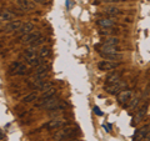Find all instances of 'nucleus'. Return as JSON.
Listing matches in <instances>:
<instances>
[{"instance_id": "nucleus-15", "label": "nucleus", "mask_w": 150, "mask_h": 141, "mask_svg": "<svg viewBox=\"0 0 150 141\" xmlns=\"http://www.w3.org/2000/svg\"><path fill=\"white\" fill-rule=\"evenodd\" d=\"M14 18H15V15L9 10H3L1 14H0V20H1V23H9V21L14 20Z\"/></svg>"}, {"instance_id": "nucleus-27", "label": "nucleus", "mask_w": 150, "mask_h": 141, "mask_svg": "<svg viewBox=\"0 0 150 141\" xmlns=\"http://www.w3.org/2000/svg\"><path fill=\"white\" fill-rule=\"evenodd\" d=\"M35 4H40V5H45V4L49 3V0H33Z\"/></svg>"}, {"instance_id": "nucleus-1", "label": "nucleus", "mask_w": 150, "mask_h": 141, "mask_svg": "<svg viewBox=\"0 0 150 141\" xmlns=\"http://www.w3.org/2000/svg\"><path fill=\"white\" fill-rule=\"evenodd\" d=\"M76 129L75 128H65L64 130H62L60 133H58L55 136H54V139L55 141H59V140H65V139H70V137H73V136L76 135Z\"/></svg>"}, {"instance_id": "nucleus-9", "label": "nucleus", "mask_w": 150, "mask_h": 141, "mask_svg": "<svg viewBox=\"0 0 150 141\" xmlns=\"http://www.w3.org/2000/svg\"><path fill=\"white\" fill-rule=\"evenodd\" d=\"M40 36H41V34L39 31H33V32H30V34L23 36V44H30L31 45L35 40L39 39Z\"/></svg>"}, {"instance_id": "nucleus-32", "label": "nucleus", "mask_w": 150, "mask_h": 141, "mask_svg": "<svg viewBox=\"0 0 150 141\" xmlns=\"http://www.w3.org/2000/svg\"><path fill=\"white\" fill-rule=\"evenodd\" d=\"M59 141H67V140H59Z\"/></svg>"}, {"instance_id": "nucleus-12", "label": "nucleus", "mask_w": 150, "mask_h": 141, "mask_svg": "<svg viewBox=\"0 0 150 141\" xmlns=\"http://www.w3.org/2000/svg\"><path fill=\"white\" fill-rule=\"evenodd\" d=\"M96 24H98V26L103 27V29H110V27L114 26L115 23L111 18H105V19H99V20H96Z\"/></svg>"}, {"instance_id": "nucleus-18", "label": "nucleus", "mask_w": 150, "mask_h": 141, "mask_svg": "<svg viewBox=\"0 0 150 141\" xmlns=\"http://www.w3.org/2000/svg\"><path fill=\"white\" fill-rule=\"evenodd\" d=\"M51 55V50L49 46H41V49L39 50V56L41 59H46L49 58V56Z\"/></svg>"}, {"instance_id": "nucleus-17", "label": "nucleus", "mask_w": 150, "mask_h": 141, "mask_svg": "<svg viewBox=\"0 0 150 141\" xmlns=\"http://www.w3.org/2000/svg\"><path fill=\"white\" fill-rule=\"evenodd\" d=\"M119 43H120V40L118 37H105V39L101 41L103 45H112V46H118Z\"/></svg>"}, {"instance_id": "nucleus-31", "label": "nucleus", "mask_w": 150, "mask_h": 141, "mask_svg": "<svg viewBox=\"0 0 150 141\" xmlns=\"http://www.w3.org/2000/svg\"><path fill=\"white\" fill-rule=\"evenodd\" d=\"M67 141H83V140H79V139H74V140H67Z\"/></svg>"}, {"instance_id": "nucleus-4", "label": "nucleus", "mask_w": 150, "mask_h": 141, "mask_svg": "<svg viewBox=\"0 0 150 141\" xmlns=\"http://www.w3.org/2000/svg\"><path fill=\"white\" fill-rule=\"evenodd\" d=\"M124 86H126V84L124 82H118V84H111V85H105L104 86V90L108 92V94H110V95H115V94H119L120 90L123 89Z\"/></svg>"}, {"instance_id": "nucleus-22", "label": "nucleus", "mask_w": 150, "mask_h": 141, "mask_svg": "<svg viewBox=\"0 0 150 141\" xmlns=\"http://www.w3.org/2000/svg\"><path fill=\"white\" fill-rule=\"evenodd\" d=\"M105 13L110 16H116V15H120L121 14L120 9H118V8H108V9H105Z\"/></svg>"}, {"instance_id": "nucleus-13", "label": "nucleus", "mask_w": 150, "mask_h": 141, "mask_svg": "<svg viewBox=\"0 0 150 141\" xmlns=\"http://www.w3.org/2000/svg\"><path fill=\"white\" fill-rule=\"evenodd\" d=\"M120 78L121 75L119 73H111L106 76V84L105 85H111V84H118L120 82Z\"/></svg>"}, {"instance_id": "nucleus-26", "label": "nucleus", "mask_w": 150, "mask_h": 141, "mask_svg": "<svg viewBox=\"0 0 150 141\" xmlns=\"http://www.w3.org/2000/svg\"><path fill=\"white\" fill-rule=\"evenodd\" d=\"M44 40H45L44 37H43V36H40L39 39H38V40H35L34 43L31 44V46H33V48H36V46H39V45H41V44H43V43H44Z\"/></svg>"}, {"instance_id": "nucleus-30", "label": "nucleus", "mask_w": 150, "mask_h": 141, "mask_svg": "<svg viewBox=\"0 0 150 141\" xmlns=\"http://www.w3.org/2000/svg\"><path fill=\"white\" fill-rule=\"evenodd\" d=\"M146 141H150V130H149V133H148V135H146V139H145Z\"/></svg>"}, {"instance_id": "nucleus-7", "label": "nucleus", "mask_w": 150, "mask_h": 141, "mask_svg": "<svg viewBox=\"0 0 150 141\" xmlns=\"http://www.w3.org/2000/svg\"><path fill=\"white\" fill-rule=\"evenodd\" d=\"M16 5L24 11H31L35 9V3L33 0H16Z\"/></svg>"}, {"instance_id": "nucleus-29", "label": "nucleus", "mask_w": 150, "mask_h": 141, "mask_svg": "<svg viewBox=\"0 0 150 141\" xmlns=\"http://www.w3.org/2000/svg\"><path fill=\"white\" fill-rule=\"evenodd\" d=\"M94 111H95L98 115H101V112L99 111V107H96V106H95V107H94Z\"/></svg>"}, {"instance_id": "nucleus-10", "label": "nucleus", "mask_w": 150, "mask_h": 141, "mask_svg": "<svg viewBox=\"0 0 150 141\" xmlns=\"http://www.w3.org/2000/svg\"><path fill=\"white\" fill-rule=\"evenodd\" d=\"M34 29H35V26H34L33 23H25V24H23V26L18 30V34L25 36V35H28V34H30V32L34 31Z\"/></svg>"}, {"instance_id": "nucleus-6", "label": "nucleus", "mask_w": 150, "mask_h": 141, "mask_svg": "<svg viewBox=\"0 0 150 141\" xmlns=\"http://www.w3.org/2000/svg\"><path fill=\"white\" fill-rule=\"evenodd\" d=\"M21 26H23V21L21 20H16V19H15V20L9 21L3 30L5 32H13V31H18Z\"/></svg>"}, {"instance_id": "nucleus-16", "label": "nucleus", "mask_w": 150, "mask_h": 141, "mask_svg": "<svg viewBox=\"0 0 150 141\" xmlns=\"http://www.w3.org/2000/svg\"><path fill=\"white\" fill-rule=\"evenodd\" d=\"M103 59L105 60H121L123 59V55L120 53H112V54H101L100 55Z\"/></svg>"}, {"instance_id": "nucleus-23", "label": "nucleus", "mask_w": 150, "mask_h": 141, "mask_svg": "<svg viewBox=\"0 0 150 141\" xmlns=\"http://www.w3.org/2000/svg\"><path fill=\"white\" fill-rule=\"evenodd\" d=\"M20 64H21V63H19V61L11 63V64H10V66H9V74H10V75H15L18 68L20 66Z\"/></svg>"}, {"instance_id": "nucleus-28", "label": "nucleus", "mask_w": 150, "mask_h": 141, "mask_svg": "<svg viewBox=\"0 0 150 141\" xmlns=\"http://www.w3.org/2000/svg\"><path fill=\"white\" fill-rule=\"evenodd\" d=\"M100 3H116V1H123V0H99Z\"/></svg>"}, {"instance_id": "nucleus-21", "label": "nucleus", "mask_w": 150, "mask_h": 141, "mask_svg": "<svg viewBox=\"0 0 150 141\" xmlns=\"http://www.w3.org/2000/svg\"><path fill=\"white\" fill-rule=\"evenodd\" d=\"M38 99H39V96H38V94H36V92H31V94H29V95H26L24 99H23V102H25V104H29V102L34 101V100H38Z\"/></svg>"}, {"instance_id": "nucleus-20", "label": "nucleus", "mask_w": 150, "mask_h": 141, "mask_svg": "<svg viewBox=\"0 0 150 141\" xmlns=\"http://www.w3.org/2000/svg\"><path fill=\"white\" fill-rule=\"evenodd\" d=\"M146 109H148V105L146 104H144L142 107H140V109L138 110V114H137V117H135V121H140L143 119V117L145 116V112H146Z\"/></svg>"}, {"instance_id": "nucleus-2", "label": "nucleus", "mask_w": 150, "mask_h": 141, "mask_svg": "<svg viewBox=\"0 0 150 141\" xmlns=\"http://www.w3.org/2000/svg\"><path fill=\"white\" fill-rule=\"evenodd\" d=\"M133 91L131 90H123L118 94V102L121 106H129V102L133 100Z\"/></svg>"}, {"instance_id": "nucleus-8", "label": "nucleus", "mask_w": 150, "mask_h": 141, "mask_svg": "<svg viewBox=\"0 0 150 141\" xmlns=\"http://www.w3.org/2000/svg\"><path fill=\"white\" fill-rule=\"evenodd\" d=\"M65 125V120L63 119H54V120H50L49 123L44 124V128L45 129H49V130H54V129H59L62 126Z\"/></svg>"}, {"instance_id": "nucleus-14", "label": "nucleus", "mask_w": 150, "mask_h": 141, "mask_svg": "<svg viewBox=\"0 0 150 141\" xmlns=\"http://www.w3.org/2000/svg\"><path fill=\"white\" fill-rule=\"evenodd\" d=\"M24 56L26 59V61H29V60H33V59H36L38 58V53H36V48H28L24 50Z\"/></svg>"}, {"instance_id": "nucleus-19", "label": "nucleus", "mask_w": 150, "mask_h": 141, "mask_svg": "<svg viewBox=\"0 0 150 141\" xmlns=\"http://www.w3.org/2000/svg\"><path fill=\"white\" fill-rule=\"evenodd\" d=\"M53 87H54V82L53 81H44L40 85V87L38 89V90L41 91V92H45V91H48V90H51Z\"/></svg>"}, {"instance_id": "nucleus-5", "label": "nucleus", "mask_w": 150, "mask_h": 141, "mask_svg": "<svg viewBox=\"0 0 150 141\" xmlns=\"http://www.w3.org/2000/svg\"><path fill=\"white\" fill-rule=\"evenodd\" d=\"M119 65H120L119 63H112L110 60H101V61L98 64V69L101 70V71H108V70L116 69Z\"/></svg>"}, {"instance_id": "nucleus-24", "label": "nucleus", "mask_w": 150, "mask_h": 141, "mask_svg": "<svg viewBox=\"0 0 150 141\" xmlns=\"http://www.w3.org/2000/svg\"><path fill=\"white\" fill-rule=\"evenodd\" d=\"M138 105H139V99L137 97V99H134V100H131L130 101V104H129V109L133 111V110H135L138 107Z\"/></svg>"}, {"instance_id": "nucleus-25", "label": "nucleus", "mask_w": 150, "mask_h": 141, "mask_svg": "<svg viewBox=\"0 0 150 141\" xmlns=\"http://www.w3.org/2000/svg\"><path fill=\"white\" fill-rule=\"evenodd\" d=\"M26 73V66L24 64H20V66L18 68V70H16V74L15 75H24Z\"/></svg>"}, {"instance_id": "nucleus-3", "label": "nucleus", "mask_w": 150, "mask_h": 141, "mask_svg": "<svg viewBox=\"0 0 150 141\" xmlns=\"http://www.w3.org/2000/svg\"><path fill=\"white\" fill-rule=\"evenodd\" d=\"M55 94H56V89H51V90H48V91H45V92H43L41 95L39 96V99H38V101L36 102V106L38 107H43V105L45 104V101L46 100H49V99H51V97H54L55 96Z\"/></svg>"}, {"instance_id": "nucleus-11", "label": "nucleus", "mask_w": 150, "mask_h": 141, "mask_svg": "<svg viewBox=\"0 0 150 141\" xmlns=\"http://www.w3.org/2000/svg\"><path fill=\"white\" fill-rule=\"evenodd\" d=\"M148 133H149V128H148V126H144V128L139 129L137 133H135L133 141H144L145 139H146Z\"/></svg>"}]
</instances>
